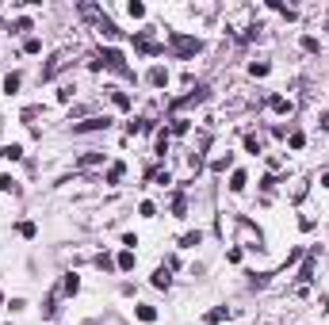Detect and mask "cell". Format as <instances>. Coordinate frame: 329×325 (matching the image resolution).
Instances as JSON below:
<instances>
[{
    "label": "cell",
    "mask_w": 329,
    "mask_h": 325,
    "mask_svg": "<svg viewBox=\"0 0 329 325\" xmlns=\"http://www.w3.org/2000/svg\"><path fill=\"white\" fill-rule=\"evenodd\" d=\"M169 46H172V54H176V58H195V54L203 50L199 39H191V35H180V31H172V35H169Z\"/></svg>",
    "instance_id": "cell-1"
},
{
    "label": "cell",
    "mask_w": 329,
    "mask_h": 325,
    "mask_svg": "<svg viewBox=\"0 0 329 325\" xmlns=\"http://www.w3.org/2000/svg\"><path fill=\"white\" fill-rule=\"evenodd\" d=\"M100 61L107 65V69H111V73H119V77H127V81H134V69L127 65V58H123V50H111V46H107V50L100 54Z\"/></svg>",
    "instance_id": "cell-2"
},
{
    "label": "cell",
    "mask_w": 329,
    "mask_h": 325,
    "mask_svg": "<svg viewBox=\"0 0 329 325\" xmlns=\"http://www.w3.org/2000/svg\"><path fill=\"white\" fill-rule=\"evenodd\" d=\"M107 126H111V119H107V115H92V119H85V122H77L73 134H92V130H107Z\"/></svg>",
    "instance_id": "cell-3"
},
{
    "label": "cell",
    "mask_w": 329,
    "mask_h": 325,
    "mask_svg": "<svg viewBox=\"0 0 329 325\" xmlns=\"http://www.w3.org/2000/svg\"><path fill=\"white\" fill-rule=\"evenodd\" d=\"M149 84H153V88H165V84H169V69H165V65H153V69H149Z\"/></svg>",
    "instance_id": "cell-4"
},
{
    "label": "cell",
    "mask_w": 329,
    "mask_h": 325,
    "mask_svg": "<svg viewBox=\"0 0 329 325\" xmlns=\"http://www.w3.org/2000/svg\"><path fill=\"white\" fill-rule=\"evenodd\" d=\"M0 157H4V161H19V157H23V146H0Z\"/></svg>",
    "instance_id": "cell-5"
},
{
    "label": "cell",
    "mask_w": 329,
    "mask_h": 325,
    "mask_svg": "<svg viewBox=\"0 0 329 325\" xmlns=\"http://www.w3.org/2000/svg\"><path fill=\"white\" fill-rule=\"evenodd\" d=\"M115 268H119V272H130V268H134V249L119 252V260H115Z\"/></svg>",
    "instance_id": "cell-6"
},
{
    "label": "cell",
    "mask_w": 329,
    "mask_h": 325,
    "mask_svg": "<svg viewBox=\"0 0 329 325\" xmlns=\"http://www.w3.org/2000/svg\"><path fill=\"white\" fill-rule=\"evenodd\" d=\"M19 84H23V77H19V73H8V77H4V92H8V96L19 92Z\"/></svg>",
    "instance_id": "cell-7"
},
{
    "label": "cell",
    "mask_w": 329,
    "mask_h": 325,
    "mask_svg": "<svg viewBox=\"0 0 329 325\" xmlns=\"http://www.w3.org/2000/svg\"><path fill=\"white\" fill-rule=\"evenodd\" d=\"M123 172H127V164H119V161H115L111 168H107V184H119V180H123Z\"/></svg>",
    "instance_id": "cell-8"
},
{
    "label": "cell",
    "mask_w": 329,
    "mask_h": 325,
    "mask_svg": "<svg viewBox=\"0 0 329 325\" xmlns=\"http://www.w3.org/2000/svg\"><path fill=\"white\" fill-rule=\"evenodd\" d=\"M61 291H65V295H77V291H81V280H77V276H65V283H61Z\"/></svg>",
    "instance_id": "cell-9"
},
{
    "label": "cell",
    "mask_w": 329,
    "mask_h": 325,
    "mask_svg": "<svg viewBox=\"0 0 329 325\" xmlns=\"http://www.w3.org/2000/svg\"><path fill=\"white\" fill-rule=\"evenodd\" d=\"M134 314H138V322H157V310L153 306H134Z\"/></svg>",
    "instance_id": "cell-10"
},
{
    "label": "cell",
    "mask_w": 329,
    "mask_h": 325,
    "mask_svg": "<svg viewBox=\"0 0 329 325\" xmlns=\"http://www.w3.org/2000/svg\"><path fill=\"white\" fill-rule=\"evenodd\" d=\"M199 241H203V234H199V230H195V234H184V237H180V249H195Z\"/></svg>",
    "instance_id": "cell-11"
},
{
    "label": "cell",
    "mask_w": 329,
    "mask_h": 325,
    "mask_svg": "<svg viewBox=\"0 0 329 325\" xmlns=\"http://www.w3.org/2000/svg\"><path fill=\"white\" fill-rule=\"evenodd\" d=\"M169 283H172L169 268H157V272H153V287H169Z\"/></svg>",
    "instance_id": "cell-12"
},
{
    "label": "cell",
    "mask_w": 329,
    "mask_h": 325,
    "mask_svg": "<svg viewBox=\"0 0 329 325\" xmlns=\"http://www.w3.org/2000/svg\"><path fill=\"white\" fill-rule=\"evenodd\" d=\"M245 172H234V176H230V192H245Z\"/></svg>",
    "instance_id": "cell-13"
},
{
    "label": "cell",
    "mask_w": 329,
    "mask_h": 325,
    "mask_svg": "<svg viewBox=\"0 0 329 325\" xmlns=\"http://www.w3.org/2000/svg\"><path fill=\"white\" fill-rule=\"evenodd\" d=\"M272 111H276V115H287V111H291V104H287L283 96H272Z\"/></svg>",
    "instance_id": "cell-14"
},
{
    "label": "cell",
    "mask_w": 329,
    "mask_h": 325,
    "mask_svg": "<svg viewBox=\"0 0 329 325\" xmlns=\"http://www.w3.org/2000/svg\"><path fill=\"white\" fill-rule=\"evenodd\" d=\"M222 318H230V310H226V306H218V310H211V314H207V325H218Z\"/></svg>",
    "instance_id": "cell-15"
},
{
    "label": "cell",
    "mask_w": 329,
    "mask_h": 325,
    "mask_svg": "<svg viewBox=\"0 0 329 325\" xmlns=\"http://www.w3.org/2000/svg\"><path fill=\"white\" fill-rule=\"evenodd\" d=\"M172 214H176V218H184V214H188V203H184V195H176V199H172Z\"/></svg>",
    "instance_id": "cell-16"
},
{
    "label": "cell",
    "mask_w": 329,
    "mask_h": 325,
    "mask_svg": "<svg viewBox=\"0 0 329 325\" xmlns=\"http://www.w3.org/2000/svg\"><path fill=\"white\" fill-rule=\"evenodd\" d=\"M302 50H306V54H318L322 46H318V39H314V35H302Z\"/></svg>",
    "instance_id": "cell-17"
},
{
    "label": "cell",
    "mask_w": 329,
    "mask_h": 325,
    "mask_svg": "<svg viewBox=\"0 0 329 325\" xmlns=\"http://www.w3.org/2000/svg\"><path fill=\"white\" fill-rule=\"evenodd\" d=\"M127 15H134V19H142V15H145V4H138V0H130V4H127Z\"/></svg>",
    "instance_id": "cell-18"
},
{
    "label": "cell",
    "mask_w": 329,
    "mask_h": 325,
    "mask_svg": "<svg viewBox=\"0 0 329 325\" xmlns=\"http://www.w3.org/2000/svg\"><path fill=\"white\" fill-rule=\"evenodd\" d=\"M249 73H253V77H268V61H253Z\"/></svg>",
    "instance_id": "cell-19"
},
{
    "label": "cell",
    "mask_w": 329,
    "mask_h": 325,
    "mask_svg": "<svg viewBox=\"0 0 329 325\" xmlns=\"http://www.w3.org/2000/svg\"><path fill=\"white\" fill-rule=\"evenodd\" d=\"M169 134H188V119H172Z\"/></svg>",
    "instance_id": "cell-20"
},
{
    "label": "cell",
    "mask_w": 329,
    "mask_h": 325,
    "mask_svg": "<svg viewBox=\"0 0 329 325\" xmlns=\"http://www.w3.org/2000/svg\"><path fill=\"white\" fill-rule=\"evenodd\" d=\"M287 142H291V149H302V146H306V138H302V130H291V138H287Z\"/></svg>",
    "instance_id": "cell-21"
},
{
    "label": "cell",
    "mask_w": 329,
    "mask_h": 325,
    "mask_svg": "<svg viewBox=\"0 0 329 325\" xmlns=\"http://www.w3.org/2000/svg\"><path fill=\"white\" fill-rule=\"evenodd\" d=\"M111 100H115V107H123V111H127V107H130V96H127V92H115Z\"/></svg>",
    "instance_id": "cell-22"
},
{
    "label": "cell",
    "mask_w": 329,
    "mask_h": 325,
    "mask_svg": "<svg viewBox=\"0 0 329 325\" xmlns=\"http://www.w3.org/2000/svg\"><path fill=\"white\" fill-rule=\"evenodd\" d=\"M23 50H27V54H39V50H43V39H27V42H23Z\"/></svg>",
    "instance_id": "cell-23"
},
{
    "label": "cell",
    "mask_w": 329,
    "mask_h": 325,
    "mask_svg": "<svg viewBox=\"0 0 329 325\" xmlns=\"http://www.w3.org/2000/svg\"><path fill=\"white\" fill-rule=\"evenodd\" d=\"M230 164H234V157H230V153H226V157H218V161H215V172H226Z\"/></svg>",
    "instance_id": "cell-24"
},
{
    "label": "cell",
    "mask_w": 329,
    "mask_h": 325,
    "mask_svg": "<svg viewBox=\"0 0 329 325\" xmlns=\"http://www.w3.org/2000/svg\"><path fill=\"white\" fill-rule=\"evenodd\" d=\"M0 192H15V180L8 176V172H4V176H0Z\"/></svg>",
    "instance_id": "cell-25"
},
{
    "label": "cell",
    "mask_w": 329,
    "mask_h": 325,
    "mask_svg": "<svg viewBox=\"0 0 329 325\" xmlns=\"http://www.w3.org/2000/svg\"><path fill=\"white\" fill-rule=\"evenodd\" d=\"M96 161H103V153H96V149H92V153H85V157H81V164H96Z\"/></svg>",
    "instance_id": "cell-26"
},
{
    "label": "cell",
    "mask_w": 329,
    "mask_h": 325,
    "mask_svg": "<svg viewBox=\"0 0 329 325\" xmlns=\"http://www.w3.org/2000/svg\"><path fill=\"white\" fill-rule=\"evenodd\" d=\"M57 100H61V104H69V100H73V84H65V88L57 92Z\"/></svg>",
    "instance_id": "cell-27"
},
{
    "label": "cell",
    "mask_w": 329,
    "mask_h": 325,
    "mask_svg": "<svg viewBox=\"0 0 329 325\" xmlns=\"http://www.w3.org/2000/svg\"><path fill=\"white\" fill-rule=\"evenodd\" d=\"M245 149L249 153H260V138H245Z\"/></svg>",
    "instance_id": "cell-28"
},
{
    "label": "cell",
    "mask_w": 329,
    "mask_h": 325,
    "mask_svg": "<svg viewBox=\"0 0 329 325\" xmlns=\"http://www.w3.org/2000/svg\"><path fill=\"white\" fill-rule=\"evenodd\" d=\"M138 210H142L145 218H153V214H157V207H153V203H149V199H145V203H142V207H138Z\"/></svg>",
    "instance_id": "cell-29"
},
{
    "label": "cell",
    "mask_w": 329,
    "mask_h": 325,
    "mask_svg": "<svg viewBox=\"0 0 329 325\" xmlns=\"http://www.w3.org/2000/svg\"><path fill=\"white\" fill-rule=\"evenodd\" d=\"M96 264H100L103 272H111V268H115V260H111V256H96Z\"/></svg>",
    "instance_id": "cell-30"
},
{
    "label": "cell",
    "mask_w": 329,
    "mask_h": 325,
    "mask_svg": "<svg viewBox=\"0 0 329 325\" xmlns=\"http://www.w3.org/2000/svg\"><path fill=\"white\" fill-rule=\"evenodd\" d=\"M322 130H329V111H322V122H318Z\"/></svg>",
    "instance_id": "cell-31"
},
{
    "label": "cell",
    "mask_w": 329,
    "mask_h": 325,
    "mask_svg": "<svg viewBox=\"0 0 329 325\" xmlns=\"http://www.w3.org/2000/svg\"><path fill=\"white\" fill-rule=\"evenodd\" d=\"M322 188H329V172H326V176H322Z\"/></svg>",
    "instance_id": "cell-32"
},
{
    "label": "cell",
    "mask_w": 329,
    "mask_h": 325,
    "mask_svg": "<svg viewBox=\"0 0 329 325\" xmlns=\"http://www.w3.org/2000/svg\"><path fill=\"white\" fill-rule=\"evenodd\" d=\"M326 310H329V302H326Z\"/></svg>",
    "instance_id": "cell-33"
}]
</instances>
